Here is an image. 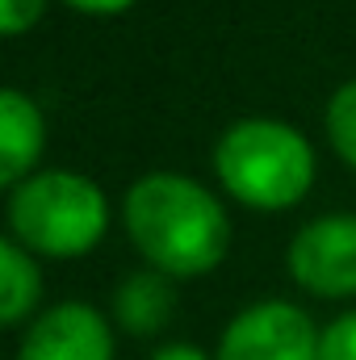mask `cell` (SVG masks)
<instances>
[{"mask_svg": "<svg viewBox=\"0 0 356 360\" xmlns=\"http://www.w3.org/2000/svg\"><path fill=\"white\" fill-rule=\"evenodd\" d=\"M42 143H46V126L34 96H25L21 89H4L0 92V184L17 188L25 176H34Z\"/></svg>", "mask_w": 356, "mask_h": 360, "instance_id": "7", "label": "cell"}, {"mask_svg": "<svg viewBox=\"0 0 356 360\" xmlns=\"http://www.w3.org/2000/svg\"><path fill=\"white\" fill-rule=\"evenodd\" d=\"M319 335L323 331H314L302 306L268 297L227 323L218 360H319Z\"/></svg>", "mask_w": 356, "mask_h": 360, "instance_id": "4", "label": "cell"}, {"mask_svg": "<svg viewBox=\"0 0 356 360\" xmlns=\"http://www.w3.org/2000/svg\"><path fill=\"white\" fill-rule=\"evenodd\" d=\"M68 4L80 13H92V17H113V13H126L134 0H68Z\"/></svg>", "mask_w": 356, "mask_h": 360, "instance_id": "13", "label": "cell"}, {"mask_svg": "<svg viewBox=\"0 0 356 360\" xmlns=\"http://www.w3.org/2000/svg\"><path fill=\"white\" fill-rule=\"evenodd\" d=\"M38 293H42V276L34 256L17 239H4L0 243V323L17 327L34 310Z\"/></svg>", "mask_w": 356, "mask_h": 360, "instance_id": "9", "label": "cell"}, {"mask_svg": "<svg viewBox=\"0 0 356 360\" xmlns=\"http://www.w3.org/2000/svg\"><path fill=\"white\" fill-rule=\"evenodd\" d=\"M17 360H113V331L89 302H59L25 327Z\"/></svg>", "mask_w": 356, "mask_h": 360, "instance_id": "6", "label": "cell"}, {"mask_svg": "<svg viewBox=\"0 0 356 360\" xmlns=\"http://www.w3.org/2000/svg\"><path fill=\"white\" fill-rule=\"evenodd\" d=\"M151 360H210L201 348H193V344H164V348H155Z\"/></svg>", "mask_w": 356, "mask_h": 360, "instance_id": "14", "label": "cell"}, {"mask_svg": "<svg viewBox=\"0 0 356 360\" xmlns=\"http://www.w3.org/2000/svg\"><path fill=\"white\" fill-rule=\"evenodd\" d=\"M122 222L139 256L164 276H205L227 260L231 218L184 172H147L126 188Z\"/></svg>", "mask_w": 356, "mask_h": 360, "instance_id": "1", "label": "cell"}, {"mask_svg": "<svg viewBox=\"0 0 356 360\" xmlns=\"http://www.w3.org/2000/svg\"><path fill=\"white\" fill-rule=\"evenodd\" d=\"M214 172L235 201L252 210H289L314 184V151L285 122L243 117L214 143Z\"/></svg>", "mask_w": 356, "mask_h": 360, "instance_id": "2", "label": "cell"}, {"mask_svg": "<svg viewBox=\"0 0 356 360\" xmlns=\"http://www.w3.org/2000/svg\"><path fill=\"white\" fill-rule=\"evenodd\" d=\"M109 226V201L84 172H34L8 193V239L30 256L80 260Z\"/></svg>", "mask_w": 356, "mask_h": 360, "instance_id": "3", "label": "cell"}, {"mask_svg": "<svg viewBox=\"0 0 356 360\" xmlns=\"http://www.w3.org/2000/svg\"><path fill=\"white\" fill-rule=\"evenodd\" d=\"M319 360H356V310L340 314L319 335Z\"/></svg>", "mask_w": 356, "mask_h": 360, "instance_id": "11", "label": "cell"}, {"mask_svg": "<svg viewBox=\"0 0 356 360\" xmlns=\"http://www.w3.org/2000/svg\"><path fill=\"white\" fill-rule=\"evenodd\" d=\"M42 8H46V0H0V34L17 38V34L34 30Z\"/></svg>", "mask_w": 356, "mask_h": 360, "instance_id": "12", "label": "cell"}, {"mask_svg": "<svg viewBox=\"0 0 356 360\" xmlns=\"http://www.w3.org/2000/svg\"><path fill=\"white\" fill-rule=\"evenodd\" d=\"M293 285L314 297H352L356 293V214H323L306 222L285 252Z\"/></svg>", "mask_w": 356, "mask_h": 360, "instance_id": "5", "label": "cell"}, {"mask_svg": "<svg viewBox=\"0 0 356 360\" xmlns=\"http://www.w3.org/2000/svg\"><path fill=\"white\" fill-rule=\"evenodd\" d=\"M327 139L336 147V155L356 168V80L340 84L327 101Z\"/></svg>", "mask_w": 356, "mask_h": 360, "instance_id": "10", "label": "cell"}, {"mask_svg": "<svg viewBox=\"0 0 356 360\" xmlns=\"http://www.w3.org/2000/svg\"><path fill=\"white\" fill-rule=\"evenodd\" d=\"M177 310V289L164 272H130L122 276L117 293H113V319L130 331V335H155Z\"/></svg>", "mask_w": 356, "mask_h": 360, "instance_id": "8", "label": "cell"}]
</instances>
